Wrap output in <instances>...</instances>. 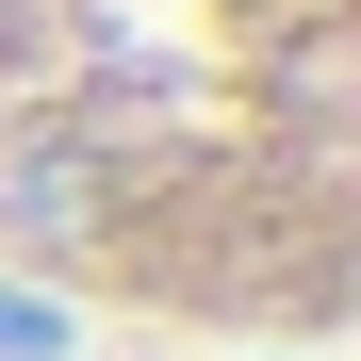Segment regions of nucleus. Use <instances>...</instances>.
<instances>
[{
  "label": "nucleus",
  "mask_w": 361,
  "mask_h": 361,
  "mask_svg": "<svg viewBox=\"0 0 361 361\" xmlns=\"http://www.w3.org/2000/svg\"><path fill=\"white\" fill-rule=\"evenodd\" d=\"M0 361H66V312L49 295H0Z\"/></svg>",
  "instance_id": "1"
}]
</instances>
